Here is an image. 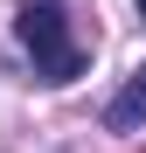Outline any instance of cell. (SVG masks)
<instances>
[{
  "label": "cell",
  "mask_w": 146,
  "mask_h": 153,
  "mask_svg": "<svg viewBox=\"0 0 146 153\" xmlns=\"http://www.w3.org/2000/svg\"><path fill=\"white\" fill-rule=\"evenodd\" d=\"M14 35H21V49L35 56V76H42V84H77V76L90 70V49L70 35L63 0H21Z\"/></svg>",
  "instance_id": "6da1fadb"
},
{
  "label": "cell",
  "mask_w": 146,
  "mask_h": 153,
  "mask_svg": "<svg viewBox=\"0 0 146 153\" xmlns=\"http://www.w3.org/2000/svg\"><path fill=\"white\" fill-rule=\"evenodd\" d=\"M104 125H111V132H139V125H146V63L132 70V84L104 105Z\"/></svg>",
  "instance_id": "7a4b0ae2"
},
{
  "label": "cell",
  "mask_w": 146,
  "mask_h": 153,
  "mask_svg": "<svg viewBox=\"0 0 146 153\" xmlns=\"http://www.w3.org/2000/svg\"><path fill=\"white\" fill-rule=\"evenodd\" d=\"M132 7H139V14H146V0H132Z\"/></svg>",
  "instance_id": "3957f363"
}]
</instances>
